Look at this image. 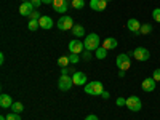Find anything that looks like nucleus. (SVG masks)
<instances>
[{"mask_svg":"<svg viewBox=\"0 0 160 120\" xmlns=\"http://www.w3.org/2000/svg\"><path fill=\"white\" fill-rule=\"evenodd\" d=\"M83 45H85V50L96 51V50L101 47V45H99V35H98V34H95V32L88 34V35L85 37V42H83Z\"/></svg>","mask_w":160,"mask_h":120,"instance_id":"1","label":"nucleus"},{"mask_svg":"<svg viewBox=\"0 0 160 120\" xmlns=\"http://www.w3.org/2000/svg\"><path fill=\"white\" fill-rule=\"evenodd\" d=\"M87 95H91V96H101L102 91H104V85L101 82H90L83 87Z\"/></svg>","mask_w":160,"mask_h":120,"instance_id":"2","label":"nucleus"},{"mask_svg":"<svg viewBox=\"0 0 160 120\" xmlns=\"http://www.w3.org/2000/svg\"><path fill=\"white\" fill-rule=\"evenodd\" d=\"M115 64L118 71H128L131 68V61H130V55H127V53H122V55H118L117 59H115Z\"/></svg>","mask_w":160,"mask_h":120,"instance_id":"3","label":"nucleus"},{"mask_svg":"<svg viewBox=\"0 0 160 120\" xmlns=\"http://www.w3.org/2000/svg\"><path fill=\"white\" fill-rule=\"evenodd\" d=\"M56 28L59 29V31H72V28H74V19L71 18V16H61L58 21H56Z\"/></svg>","mask_w":160,"mask_h":120,"instance_id":"4","label":"nucleus"},{"mask_svg":"<svg viewBox=\"0 0 160 120\" xmlns=\"http://www.w3.org/2000/svg\"><path fill=\"white\" fill-rule=\"evenodd\" d=\"M127 109H130L131 112H139L141 108H142V102H141V98L139 96H130L127 98Z\"/></svg>","mask_w":160,"mask_h":120,"instance_id":"5","label":"nucleus"},{"mask_svg":"<svg viewBox=\"0 0 160 120\" xmlns=\"http://www.w3.org/2000/svg\"><path fill=\"white\" fill-rule=\"evenodd\" d=\"M131 55H133V58H135L136 61H148L151 58V51L148 48H144V47H138Z\"/></svg>","mask_w":160,"mask_h":120,"instance_id":"6","label":"nucleus"},{"mask_svg":"<svg viewBox=\"0 0 160 120\" xmlns=\"http://www.w3.org/2000/svg\"><path fill=\"white\" fill-rule=\"evenodd\" d=\"M74 85V82H72V77L71 75H61L59 77V80H58V87H59V90L61 91H68V90H71V87Z\"/></svg>","mask_w":160,"mask_h":120,"instance_id":"7","label":"nucleus"},{"mask_svg":"<svg viewBox=\"0 0 160 120\" xmlns=\"http://www.w3.org/2000/svg\"><path fill=\"white\" fill-rule=\"evenodd\" d=\"M69 8V0H53V11L66 13Z\"/></svg>","mask_w":160,"mask_h":120,"instance_id":"8","label":"nucleus"},{"mask_svg":"<svg viewBox=\"0 0 160 120\" xmlns=\"http://www.w3.org/2000/svg\"><path fill=\"white\" fill-rule=\"evenodd\" d=\"M83 48H85L83 42H80L78 38H75V40H71V42H69V50H71V53H75V55H80V53H83Z\"/></svg>","mask_w":160,"mask_h":120,"instance_id":"9","label":"nucleus"},{"mask_svg":"<svg viewBox=\"0 0 160 120\" xmlns=\"http://www.w3.org/2000/svg\"><path fill=\"white\" fill-rule=\"evenodd\" d=\"M157 82H155V80L152 78V77H146L144 80H142V83H141V88L146 91V93H152L154 90H155V85Z\"/></svg>","mask_w":160,"mask_h":120,"instance_id":"10","label":"nucleus"},{"mask_svg":"<svg viewBox=\"0 0 160 120\" xmlns=\"http://www.w3.org/2000/svg\"><path fill=\"white\" fill-rule=\"evenodd\" d=\"M127 29L133 34H139V29H141V22L136 19V18H130L127 21Z\"/></svg>","mask_w":160,"mask_h":120,"instance_id":"11","label":"nucleus"},{"mask_svg":"<svg viewBox=\"0 0 160 120\" xmlns=\"http://www.w3.org/2000/svg\"><path fill=\"white\" fill-rule=\"evenodd\" d=\"M72 82L77 87H83V85H87V75L83 72H74L72 74Z\"/></svg>","mask_w":160,"mask_h":120,"instance_id":"12","label":"nucleus"},{"mask_svg":"<svg viewBox=\"0 0 160 120\" xmlns=\"http://www.w3.org/2000/svg\"><path fill=\"white\" fill-rule=\"evenodd\" d=\"M35 10V7L31 2H22L19 7V15L21 16H31V13Z\"/></svg>","mask_w":160,"mask_h":120,"instance_id":"13","label":"nucleus"},{"mask_svg":"<svg viewBox=\"0 0 160 120\" xmlns=\"http://www.w3.org/2000/svg\"><path fill=\"white\" fill-rule=\"evenodd\" d=\"M106 7H108L106 0H90V8L95 11H104Z\"/></svg>","mask_w":160,"mask_h":120,"instance_id":"14","label":"nucleus"},{"mask_svg":"<svg viewBox=\"0 0 160 120\" xmlns=\"http://www.w3.org/2000/svg\"><path fill=\"white\" fill-rule=\"evenodd\" d=\"M13 98L10 95H2L0 96V108L2 109H11V106H13Z\"/></svg>","mask_w":160,"mask_h":120,"instance_id":"15","label":"nucleus"},{"mask_svg":"<svg viewBox=\"0 0 160 120\" xmlns=\"http://www.w3.org/2000/svg\"><path fill=\"white\" fill-rule=\"evenodd\" d=\"M38 22H40V28H42V29H45V31L51 29L53 26H55V21H53L50 16H42V18L38 19Z\"/></svg>","mask_w":160,"mask_h":120,"instance_id":"16","label":"nucleus"},{"mask_svg":"<svg viewBox=\"0 0 160 120\" xmlns=\"http://www.w3.org/2000/svg\"><path fill=\"white\" fill-rule=\"evenodd\" d=\"M117 45H118V42H117V40L115 38H112V37H108V38H106L104 40V42H102V45L101 47H104L106 50H114V48H117Z\"/></svg>","mask_w":160,"mask_h":120,"instance_id":"17","label":"nucleus"},{"mask_svg":"<svg viewBox=\"0 0 160 120\" xmlns=\"http://www.w3.org/2000/svg\"><path fill=\"white\" fill-rule=\"evenodd\" d=\"M72 34L80 38V37H83L85 35V29H83V26H80V24H74V28H72Z\"/></svg>","mask_w":160,"mask_h":120,"instance_id":"18","label":"nucleus"},{"mask_svg":"<svg viewBox=\"0 0 160 120\" xmlns=\"http://www.w3.org/2000/svg\"><path fill=\"white\" fill-rule=\"evenodd\" d=\"M152 24H149V22H144V24H141V29H139V34L141 35H148V34H151L152 32Z\"/></svg>","mask_w":160,"mask_h":120,"instance_id":"19","label":"nucleus"},{"mask_svg":"<svg viewBox=\"0 0 160 120\" xmlns=\"http://www.w3.org/2000/svg\"><path fill=\"white\" fill-rule=\"evenodd\" d=\"M95 56H96L98 59H104L106 56H108V50H106L104 47H99V48L95 51Z\"/></svg>","mask_w":160,"mask_h":120,"instance_id":"20","label":"nucleus"},{"mask_svg":"<svg viewBox=\"0 0 160 120\" xmlns=\"http://www.w3.org/2000/svg\"><path fill=\"white\" fill-rule=\"evenodd\" d=\"M22 111H24V106H22V102H18V101H15V102H13V106H11V112L21 114Z\"/></svg>","mask_w":160,"mask_h":120,"instance_id":"21","label":"nucleus"},{"mask_svg":"<svg viewBox=\"0 0 160 120\" xmlns=\"http://www.w3.org/2000/svg\"><path fill=\"white\" fill-rule=\"evenodd\" d=\"M71 5L74 10H82L85 7V0H71Z\"/></svg>","mask_w":160,"mask_h":120,"instance_id":"22","label":"nucleus"},{"mask_svg":"<svg viewBox=\"0 0 160 120\" xmlns=\"http://www.w3.org/2000/svg\"><path fill=\"white\" fill-rule=\"evenodd\" d=\"M69 64H71L69 56H61V58L58 59V66H59V68H68Z\"/></svg>","mask_w":160,"mask_h":120,"instance_id":"23","label":"nucleus"},{"mask_svg":"<svg viewBox=\"0 0 160 120\" xmlns=\"http://www.w3.org/2000/svg\"><path fill=\"white\" fill-rule=\"evenodd\" d=\"M28 28H29V31L35 32V31L40 28V22H38L37 19H31V21H29V24H28Z\"/></svg>","mask_w":160,"mask_h":120,"instance_id":"24","label":"nucleus"},{"mask_svg":"<svg viewBox=\"0 0 160 120\" xmlns=\"http://www.w3.org/2000/svg\"><path fill=\"white\" fill-rule=\"evenodd\" d=\"M7 120H22V118H21V115L16 114V112H10V114L7 115Z\"/></svg>","mask_w":160,"mask_h":120,"instance_id":"25","label":"nucleus"},{"mask_svg":"<svg viewBox=\"0 0 160 120\" xmlns=\"http://www.w3.org/2000/svg\"><path fill=\"white\" fill-rule=\"evenodd\" d=\"M152 19L157 21V22H160V8H155L152 11Z\"/></svg>","mask_w":160,"mask_h":120,"instance_id":"26","label":"nucleus"},{"mask_svg":"<svg viewBox=\"0 0 160 120\" xmlns=\"http://www.w3.org/2000/svg\"><path fill=\"white\" fill-rule=\"evenodd\" d=\"M69 61H71V64H77L80 61V58H78V55H75V53H71V55H69Z\"/></svg>","mask_w":160,"mask_h":120,"instance_id":"27","label":"nucleus"},{"mask_svg":"<svg viewBox=\"0 0 160 120\" xmlns=\"http://www.w3.org/2000/svg\"><path fill=\"white\" fill-rule=\"evenodd\" d=\"M82 56H83L85 61H91V58H93V55H91V51H90V50H85V51L82 53Z\"/></svg>","mask_w":160,"mask_h":120,"instance_id":"28","label":"nucleus"},{"mask_svg":"<svg viewBox=\"0 0 160 120\" xmlns=\"http://www.w3.org/2000/svg\"><path fill=\"white\" fill-rule=\"evenodd\" d=\"M29 18H31V19H37V21H38L40 18H42V15L38 13V10H34V11L31 13V16H29Z\"/></svg>","mask_w":160,"mask_h":120,"instance_id":"29","label":"nucleus"},{"mask_svg":"<svg viewBox=\"0 0 160 120\" xmlns=\"http://www.w3.org/2000/svg\"><path fill=\"white\" fill-rule=\"evenodd\" d=\"M152 78L155 80V82H160V69H155L152 72Z\"/></svg>","mask_w":160,"mask_h":120,"instance_id":"30","label":"nucleus"},{"mask_svg":"<svg viewBox=\"0 0 160 120\" xmlns=\"http://www.w3.org/2000/svg\"><path fill=\"white\" fill-rule=\"evenodd\" d=\"M62 71H61V74H64V75H69V74H74V69H69V68H61Z\"/></svg>","mask_w":160,"mask_h":120,"instance_id":"31","label":"nucleus"},{"mask_svg":"<svg viewBox=\"0 0 160 120\" xmlns=\"http://www.w3.org/2000/svg\"><path fill=\"white\" fill-rule=\"evenodd\" d=\"M115 104H117V106H125V104H127V99H125V98H117Z\"/></svg>","mask_w":160,"mask_h":120,"instance_id":"32","label":"nucleus"},{"mask_svg":"<svg viewBox=\"0 0 160 120\" xmlns=\"http://www.w3.org/2000/svg\"><path fill=\"white\" fill-rule=\"evenodd\" d=\"M31 3L35 7V10H38V7L42 5V0H31Z\"/></svg>","mask_w":160,"mask_h":120,"instance_id":"33","label":"nucleus"},{"mask_svg":"<svg viewBox=\"0 0 160 120\" xmlns=\"http://www.w3.org/2000/svg\"><path fill=\"white\" fill-rule=\"evenodd\" d=\"M85 120H99V118H98L95 114H90V115H87V117H85Z\"/></svg>","mask_w":160,"mask_h":120,"instance_id":"34","label":"nucleus"},{"mask_svg":"<svg viewBox=\"0 0 160 120\" xmlns=\"http://www.w3.org/2000/svg\"><path fill=\"white\" fill-rule=\"evenodd\" d=\"M43 5H53V0H42Z\"/></svg>","mask_w":160,"mask_h":120,"instance_id":"35","label":"nucleus"},{"mask_svg":"<svg viewBox=\"0 0 160 120\" xmlns=\"http://www.w3.org/2000/svg\"><path fill=\"white\" fill-rule=\"evenodd\" d=\"M5 62V55L3 53H0V64H3Z\"/></svg>","mask_w":160,"mask_h":120,"instance_id":"36","label":"nucleus"},{"mask_svg":"<svg viewBox=\"0 0 160 120\" xmlns=\"http://www.w3.org/2000/svg\"><path fill=\"white\" fill-rule=\"evenodd\" d=\"M101 98H104V99H108V98H109V93H108V91H102V95H101Z\"/></svg>","mask_w":160,"mask_h":120,"instance_id":"37","label":"nucleus"},{"mask_svg":"<svg viewBox=\"0 0 160 120\" xmlns=\"http://www.w3.org/2000/svg\"><path fill=\"white\" fill-rule=\"evenodd\" d=\"M118 77L123 78V77H125V71H118Z\"/></svg>","mask_w":160,"mask_h":120,"instance_id":"38","label":"nucleus"},{"mask_svg":"<svg viewBox=\"0 0 160 120\" xmlns=\"http://www.w3.org/2000/svg\"><path fill=\"white\" fill-rule=\"evenodd\" d=\"M21 2H31V0H21Z\"/></svg>","mask_w":160,"mask_h":120,"instance_id":"39","label":"nucleus"},{"mask_svg":"<svg viewBox=\"0 0 160 120\" xmlns=\"http://www.w3.org/2000/svg\"><path fill=\"white\" fill-rule=\"evenodd\" d=\"M106 2H112V0H106Z\"/></svg>","mask_w":160,"mask_h":120,"instance_id":"40","label":"nucleus"},{"mask_svg":"<svg viewBox=\"0 0 160 120\" xmlns=\"http://www.w3.org/2000/svg\"><path fill=\"white\" fill-rule=\"evenodd\" d=\"M158 43H160V42H158Z\"/></svg>","mask_w":160,"mask_h":120,"instance_id":"41","label":"nucleus"}]
</instances>
